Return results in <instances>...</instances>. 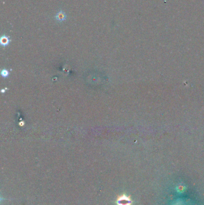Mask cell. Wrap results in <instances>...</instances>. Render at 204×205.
Returning <instances> with one entry per match:
<instances>
[{
	"label": "cell",
	"instance_id": "cell-1",
	"mask_svg": "<svg viewBox=\"0 0 204 205\" xmlns=\"http://www.w3.org/2000/svg\"><path fill=\"white\" fill-rule=\"evenodd\" d=\"M116 204L117 205H132V201L130 196L123 194L117 197Z\"/></svg>",
	"mask_w": 204,
	"mask_h": 205
},
{
	"label": "cell",
	"instance_id": "cell-2",
	"mask_svg": "<svg viewBox=\"0 0 204 205\" xmlns=\"http://www.w3.org/2000/svg\"><path fill=\"white\" fill-rule=\"evenodd\" d=\"M55 18L58 22H63L67 19L66 13L63 10H60L55 16Z\"/></svg>",
	"mask_w": 204,
	"mask_h": 205
},
{
	"label": "cell",
	"instance_id": "cell-4",
	"mask_svg": "<svg viewBox=\"0 0 204 205\" xmlns=\"http://www.w3.org/2000/svg\"><path fill=\"white\" fill-rule=\"evenodd\" d=\"M1 75L3 76V77H6L9 76V72L6 70H3L1 72Z\"/></svg>",
	"mask_w": 204,
	"mask_h": 205
},
{
	"label": "cell",
	"instance_id": "cell-3",
	"mask_svg": "<svg viewBox=\"0 0 204 205\" xmlns=\"http://www.w3.org/2000/svg\"><path fill=\"white\" fill-rule=\"evenodd\" d=\"M10 42V40L9 38V37H7V36L6 35H4L1 37V44L4 46H6L7 45H9Z\"/></svg>",
	"mask_w": 204,
	"mask_h": 205
}]
</instances>
